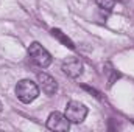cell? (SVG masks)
<instances>
[{
  "instance_id": "obj_1",
  "label": "cell",
  "mask_w": 134,
  "mask_h": 132,
  "mask_svg": "<svg viewBox=\"0 0 134 132\" xmlns=\"http://www.w3.org/2000/svg\"><path fill=\"white\" fill-rule=\"evenodd\" d=\"M16 95L22 103L30 104L39 97V86L31 79H22L16 86Z\"/></svg>"
},
{
  "instance_id": "obj_2",
  "label": "cell",
  "mask_w": 134,
  "mask_h": 132,
  "mask_svg": "<svg viewBox=\"0 0 134 132\" xmlns=\"http://www.w3.org/2000/svg\"><path fill=\"white\" fill-rule=\"evenodd\" d=\"M28 56L31 58V61L36 65L42 67V68H45V67H48L52 64V55L39 42L30 44V47H28Z\"/></svg>"
},
{
  "instance_id": "obj_3",
  "label": "cell",
  "mask_w": 134,
  "mask_h": 132,
  "mask_svg": "<svg viewBox=\"0 0 134 132\" xmlns=\"http://www.w3.org/2000/svg\"><path fill=\"white\" fill-rule=\"evenodd\" d=\"M87 115V107L80 101H69L66 106V117L70 123H81Z\"/></svg>"
},
{
  "instance_id": "obj_4",
  "label": "cell",
  "mask_w": 134,
  "mask_h": 132,
  "mask_svg": "<svg viewBox=\"0 0 134 132\" xmlns=\"http://www.w3.org/2000/svg\"><path fill=\"white\" fill-rule=\"evenodd\" d=\"M70 128V121L66 117V113L61 112H52L47 118V129L58 132H66Z\"/></svg>"
},
{
  "instance_id": "obj_5",
  "label": "cell",
  "mask_w": 134,
  "mask_h": 132,
  "mask_svg": "<svg viewBox=\"0 0 134 132\" xmlns=\"http://www.w3.org/2000/svg\"><path fill=\"white\" fill-rule=\"evenodd\" d=\"M63 71L66 73L69 78H78L81 73H83V62L80 61V59H76V58H70V59H67L63 62Z\"/></svg>"
},
{
  "instance_id": "obj_6",
  "label": "cell",
  "mask_w": 134,
  "mask_h": 132,
  "mask_svg": "<svg viewBox=\"0 0 134 132\" xmlns=\"http://www.w3.org/2000/svg\"><path fill=\"white\" fill-rule=\"evenodd\" d=\"M37 81H39V87L42 89L44 93L47 95H55L58 90V82L55 81V78H52L47 73H39L37 75Z\"/></svg>"
},
{
  "instance_id": "obj_7",
  "label": "cell",
  "mask_w": 134,
  "mask_h": 132,
  "mask_svg": "<svg viewBox=\"0 0 134 132\" xmlns=\"http://www.w3.org/2000/svg\"><path fill=\"white\" fill-rule=\"evenodd\" d=\"M50 33H52V36H53V37H56V39H58L63 45L69 47L70 50H75V44L72 42V39H70V37H67L66 34L61 31V30H58V28H52V31H50Z\"/></svg>"
},
{
  "instance_id": "obj_8",
  "label": "cell",
  "mask_w": 134,
  "mask_h": 132,
  "mask_svg": "<svg viewBox=\"0 0 134 132\" xmlns=\"http://www.w3.org/2000/svg\"><path fill=\"white\" fill-rule=\"evenodd\" d=\"M97 5H98V8L101 9H104V11H112L114 9V5H115V2L114 0H94Z\"/></svg>"
},
{
  "instance_id": "obj_9",
  "label": "cell",
  "mask_w": 134,
  "mask_h": 132,
  "mask_svg": "<svg viewBox=\"0 0 134 132\" xmlns=\"http://www.w3.org/2000/svg\"><path fill=\"white\" fill-rule=\"evenodd\" d=\"M0 110H2V104H0Z\"/></svg>"
}]
</instances>
